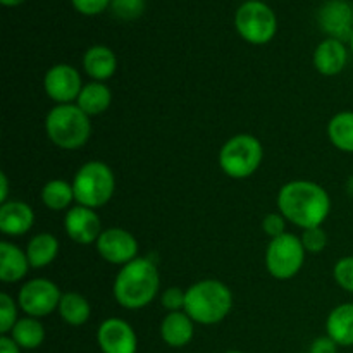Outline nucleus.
I'll use <instances>...</instances> for the list:
<instances>
[{
    "label": "nucleus",
    "mask_w": 353,
    "mask_h": 353,
    "mask_svg": "<svg viewBox=\"0 0 353 353\" xmlns=\"http://www.w3.org/2000/svg\"><path fill=\"white\" fill-rule=\"evenodd\" d=\"M278 209L286 221L302 230L319 228L331 212V196L317 183L296 179L281 186Z\"/></svg>",
    "instance_id": "nucleus-1"
},
{
    "label": "nucleus",
    "mask_w": 353,
    "mask_h": 353,
    "mask_svg": "<svg viewBox=\"0 0 353 353\" xmlns=\"http://www.w3.org/2000/svg\"><path fill=\"white\" fill-rule=\"evenodd\" d=\"M161 278L157 265L145 257H137L123 265L114 281V299L128 310L147 307L157 296Z\"/></svg>",
    "instance_id": "nucleus-2"
},
{
    "label": "nucleus",
    "mask_w": 353,
    "mask_h": 353,
    "mask_svg": "<svg viewBox=\"0 0 353 353\" xmlns=\"http://www.w3.org/2000/svg\"><path fill=\"white\" fill-rule=\"evenodd\" d=\"M233 309V293L217 279H202L186 290L185 312L193 323L214 326Z\"/></svg>",
    "instance_id": "nucleus-3"
},
{
    "label": "nucleus",
    "mask_w": 353,
    "mask_h": 353,
    "mask_svg": "<svg viewBox=\"0 0 353 353\" xmlns=\"http://www.w3.org/2000/svg\"><path fill=\"white\" fill-rule=\"evenodd\" d=\"M47 137L55 147L64 150H78L92 134V123L76 103L55 105L45 119Z\"/></svg>",
    "instance_id": "nucleus-4"
},
{
    "label": "nucleus",
    "mask_w": 353,
    "mask_h": 353,
    "mask_svg": "<svg viewBox=\"0 0 353 353\" xmlns=\"http://www.w3.org/2000/svg\"><path fill=\"white\" fill-rule=\"evenodd\" d=\"M74 200L78 205L99 209L103 207L114 195L116 178L105 162L90 161L78 169L72 178Z\"/></svg>",
    "instance_id": "nucleus-5"
},
{
    "label": "nucleus",
    "mask_w": 353,
    "mask_h": 353,
    "mask_svg": "<svg viewBox=\"0 0 353 353\" xmlns=\"http://www.w3.org/2000/svg\"><path fill=\"white\" fill-rule=\"evenodd\" d=\"M264 148L254 134H236L223 145L219 152V165L230 178L245 179L254 174L262 164Z\"/></svg>",
    "instance_id": "nucleus-6"
},
{
    "label": "nucleus",
    "mask_w": 353,
    "mask_h": 353,
    "mask_svg": "<svg viewBox=\"0 0 353 353\" xmlns=\"http://www.w3.org/2000/svg\"><path fill=\"white\" fill-rule=\"evenodd\" d=\"M234 26L245 41L254 45H265L276 37L278 19L268 3L261 0H247L234 14Z\"/></svg>",
    "instance_id": "nucleus-7"
},
{
    "label": "nucleus",
    "mask_w": 353,
    "mask_h": 353,
    "mask_svg": "<svg viewBox=\"0 0 353 353\" xmlns=\"http://www.w3.org/2000/svg\"><path fill=\"white\" fill-rule=\"evenodd\" d=\"M305 262V248L302 238L285 233L272 238L265 252V268L272 278L279 281L295 278Z\"/></svg>",
    "instance_id": "nucleus-8"
},
{
    "label": "nucleus",
    "mask_w": 353,
    "mask_h": 353,
    "mask_svg": "<svg viewBox=\"0 0 353 353\" xmlns=\"http://www.w3.org/2000/svg\"><path fill=\"white\" fill-rule=\"evenodd\" d=\"M61 299L62 293L54 281L45 278H34L21 286L17 303L26 316L41 319L59 309Z\"/></svg>",
    "instance_id": "nucleus-9"
},
{
    "label": "nucleus",
    "mask_w": 353,
    "mask_h": 353,
    "mask_svg": "<svg viewBox=\"0 0 353 353\" xmlns=\"http://www.w3.org/2000/svg\"><path fill=\"white\" fill-rule=\"evenodd\" d=\"M97 252L109 264L123 268L138 257V241L123 228H109L97 240Z\"/></svg>",
    "instance_id": "nucleus-10"
},
{
    "label": "nucleus",
    "mask_w": 353,
    "mask_h": 353,
    "mask_svg": "<svg viewBox=\"0 0 353 353\" xmlns=\"http://www.w3.org/2000/svg\"><path fill=\"white\" fill-rule=\"evenodd\" d=\"M81 76L78 69L69 64H55L47 71L43 79V88L48 99L62 103H72L78 100L79 93L83 90Z\"/></svg>",
    "instance_id": "nucleus-11"
},
{
    "label": "nucleus",
    "mask_w": 353,
    "mask_h": 353,
    "mask_svg": "<svg viewBox=\"0 0 353 353\" xmlns=\"http://www.w3.org/2000/svg\"><path fill=\"white\" fill-rule=\"evenodd\" d=\"M324 33L340 41H350L353 34V6L348 0H327L317 12Z\"/></svg>",
    "instance_id": "nucleus-12"
},
{
    "label": "nucleus",
    "mask_w": 353,
    "mask_h": 353,
    "mask_svg": "<svg viewBox=\"0 0 353 353\" xmlns=\"http://www.w3.org/2000/svg\"><path fill=\"white\" fill-rule=\"evenodd\" d=\"M97 343L102 353H137L138 336L130 323L119 317L105 319L97 330Z\"/></svg>",
    "instance_id": "nucleus-13"
},
{
    "label": "nucleus",
    "mask_w": 353,
    "mask_h": 353,
    "mask_svg": "<svg viewBox=\"0 0 353 353\" xmlns=\"http://www.w3.org/2000/svg\"><path fill=\"white\" fill-rule=\"evenodd\" d=\"M64 230L65 234L76 243L92 245L97 243L99 236L102 234V224H100V217L95 209L74 205L65 212Z\"/></svg>",
    "instance_id": "nucleus-14"
},
{
    "label": "nucleus",
    "mask_w": 353,
    "mask_h": 353,
    "mask_svg": "<svg viewBox=\"0 0 353 353\" xmlns=\"http://www.w3.org/2000/svg\"><path fill=\"white\" fill-rule=\"evenodd\" d=\"M34 212L26 202L7 200L0 205V231L6 236H23L33 228Z\"/></svg>",
    "instance_id": "nucleus-15"
},
{
    "label": "nucleus",
    "mask_w": 353,
    "mask_h": 353,
    "mask_svg": "<svg viewBox=\"0 0 353 353\" xmlns=\"http://www.w3.org/2000/svg\"><path fill=\"white\" fill-rule=\"evenodd\" d=\"M314 68L324 76H336L345 69L348 62V50L343 41L326 38L317 45L314 52Z\"/></svg>",
    "instance_id": "nucleus-16"
},
{
    "label": "nucleus",
    "mask_w": 353,
    "mask_h": 353,
    "mask_svg": "<svg viewBox=\"0 0 353 353\" xmlns=\"http://www.w3.org/2000/svg\"><path fill=\"white\" fill-rule=\"evenodd\" d=\"M195 327L193 321L185 310L179 312H169L161 323V338L168 347L183 348L193 340Z\"/></svg>",
    "instance_id": "nucleus-17"
},
{
    "label": "nucleus",
    "mask_w": 353,
    "mask_h": 353,
    "mask_svg": "<svg viewBox=\"0 0 353 353\" xmlns=\"http://www.w3.org/2000/svg\"><path fill=\"white\" fill-rule=\"evenodd\" d=\"M83 69L93 81L112 78L117 69L116 54L105 45H93L83 55Z\"/></svg>",
    "instance_id": "nucleus-18"
},
{
    "label": "nucleus",
    "mask_w": 353,
    "mask_h": 353,
    "mask_svg": "<svg viewBox=\"0 0 353 353\" xmlns=\"http://www.w3.org/2000/svg\"><path fill=\"white\" fill-rule=\"evenodd\" d=\"M26 252L9 241H0V279L3 283H17L30 269Z\"/></svg>",
    "instance_id": "nucleus-19"
},
{
    "label": "nucleus",
    "mask_w": 353,
    "mask_h": 353,
    "mask_svg": "<svg viewBox=\"0 0 353 353\" xmlns=\"http://www.w3.org/2000/svg\"><path fill=\"white\" fill-rule=\"evenodd\" d=\"M326 334L338 347H353V303H341L331 310Z\"/></svg>",
    "instance_id": "nucleus-20"
},
{
    "label": "nucleus",
    "mask_w": 353,
    "mask_h": 353,
    "mask_svg": "<svg viewBox=\"0 0 353 353\" xmlns=\"http://www.w3.org/2000/svg\"><path fill=\"white\" fill-rule=\"evenodd\" d=\"M112 102V92L109 86L102 81H92L83 86L76 105L86 114V116H99L105 112Z\"/></svg>",
    "instance_id": "nucleus-21"
},
{
    "label": "nucleus",
    "mask_w": 353,
    "mask_h": 353,
    "mask_svg": "<svg viewBox=\"0 0 353 353\" xmlns=\"http://www.w3.org/2000/svg\"><path fill=\"white\" fill-rule=\"evenodd\" d=\"M59 254V240L52 233H38L30 240L26 248L28 261L34 269L50 265Z\"/></svg>",
    "instance_id": "nucleus-22"
},
{
    "label": "nucleus",
    "mask_w": 353,
    "mask_h": 353,
    "mask_svg": "<svg viewBox=\"0 0 353 353\" xmlns=\"http://www.w3.org/2000/svg\"><path fill=\"white\" fill-rule=\"evenodd\" d=\"M57 310L61 319L69 326H83L85 323H88L90 316H92V307H90L88 300L74 292L62 293Z\"/></svg>",
    "instance_id": "nucleus-23"
},
{
    "label": "nucleus",
    "mask_w": 353,
    "mask_h": 353,
    "mask_svg": "<svg viewBox=\"0 0 353 353\" xmlns=\"http://www.w3.org/2000/svg\"><path fill=\"white\" fill-rule=\"evenodd\" d=\"M10 338L21 347V350H34L45 341V327L37 317H23L14 324Z\"/></svg>",
    "instance_id": "nucleus-24"
},
{
    "label": "nucleus",
    "mask_w": 353,
    "mask_h": 353,
    "mask_svg": "<svg viewBox=\"0 0 353 353\" xmlns=\"http://www.w3.org/2000/svg\"><path fill=\"white\" fill-rule=\"evenodd\" d=\"M327 138L341 152L353 154V112L345 110L327 123Z\"/></svg>",
    "instance_id": "nucleus-25"
},
{
    "label": "nucleus",
    "mask_w": 353,
    "mask_h": 353,
    "mask_svg": "<svg viewBox=\"0 0 353 353\" xmlns=\"http://www.w3.org/2000/svg\"><path fill=\"white\" fill-rule=\"evenodd\" d=\"M72 200H74L72 183L64 181V179H52L41 190V202L50 210L69 209Z\"/></svg>",
    "instance_id": "nucleus-26"
},
{
    "label": "nucleus",
    "mask_w": 353,
    "mask_h": 353,
    "mask_svg": "<svg viewBox=\"0 0 353 353\" xmlns=\"http://www.w3.org/2000/svg\"><path fill=\"white\" fill-rule=\"evenodd\" d=\"M114 16L124 21H133L143 14L145 0H112L110 3Z\"/></svg>",
    "instance_id": "nucleus-27"
},
{
    "label": "nucleus",
    "mask_w": 353,
    "mask_h": 353,
    "mask_svg": "<svg viewBox=\"0 0 353 353\" xmlns=\"http://www.w3.org/2000/svg\"><path fill=\"white\" fill-rule=\"evenodd\" d=\"M17 307L12 296L7 293L0 295V333L7 334L12 331L14 324L17 323Z\"/></svg>",
    "instance_id": "nucleus-28"
},
{
    "label": "nucleus",
    "mask_w": 353,
    "mask_h": 353,
    "mask_svg": "<svg viewBox=\"0 0 353 353\" xmlns=\"http://www.w3.org/2000/svg\"><path fill=\"white\" fill-rule=\"evenodd\" d=\"M333 276L340 288H343L348 293H353V255L341 257L334 264Z\"/></svg>",
    "instance_id": "nucleus-29"
},
{
    "label": "nucleus",
    "mask_w": 353,
    "mask_h": 353,
    "mask_svg": "<svg viewBox=\"0 0 353 353\" xmlns=\"http://www.w3.org/2000/svg\"><path fill=\"white\" fill-rule=\"evenodd\" d=\"M302 243L305 252L310 254H319L326 248L327 245V234L323 228H310V230H303Z\"/></svg>",
    "instance_id": "nucleus-30"
},
{
    "label": "nucleus",
    "mask_w": 353,
    "mask_h": 353,
    "mask_svg": "<svg viewBox=\"0 0 353 353\" xmlns=\"http://www.w3.org/2000/svg\"><path fill=\"white\" fill-rule=\"evenodd\" d=\"M185 300H186V292L179 290L178 286H171V288L165 290L161 296V303L165 310L169 312H179L181 309H185Z\"/></svg>",
    "instance_id": "nucleus-31"
},
{
    "label": "nucleus",
    "mask_w": 353,
    "mask_h": 353,
    "mask_svg": "<svg viewBox=\"0 0 353 353\" xmlns=\"http://www.w3.org/2000/svg\"><path fill=\"white\" fill-rule=\"evenodd\" d=\"M262 230L265 234H269L272 238H278L281 234L286 233V219L283 217V214L271 212L262 219Z\"/></svg>",
    "instance_id": "nucleus-32"
},
{
    "label": "nucleus",
    "mask_w": 353,
    "mask_h": 353,
    "mask_svg": "<svg viewBox=\"0 0 353 353\" xmlns=\"http://www.w3.org/2000/svg\"><path fill=\"white\" fill-rule=\"evenodd\" d=\"M74 9L85 16H97L112 3V0H71Z\"/></svg>",
    "instance_id": "nucleus-33"
},
{
    "label": "nucleus",
    "mask_w": 353,
    "mask_h": 353,
    "mask_svg": "<svg viewBox=\"0 0 353 353\" xmlns=\"http://www.w3.org/2000/svg\"><path fill=\"white\" fill-rule=\"evenodd\" d=\"M310 353H338V345L330 336L316 338L310 345Z\"/></svg>",
    "instance_id": "nucleus-34"
},
{
    "label": "nucleus",
    "mask_w": 353,
    "mask_h": 353,
    "mask_svg": "<svg viewBox=\"0 0 353 353\" xmlns=\"http://www.w3.org/2000/svg\"><path fill=\"white\" fill-rule=\"evenodd\" d=\"M0 353H21V347L7 334L0 336Z\"/></svg>",
    "instance_id": "nucleus-35"
},
{
    "label": "nucleus",
    "mask_w": 353,
    "mask_h": 353,
    "mask_svg": "<svg viewBox=\"0 0 353 353\" xmlns=\"http://www.w3.org/2000/svg\"><path fill=\"white\" fill-rule=\"evenodd\" d=\"M0 202L2 203H6L7 202V195H9V181H7V176L3 174H0Z\"/></svg>",
    "instance_id": "nucleus-36"
},
{
    "label": "nucleus",
    "mask_w": 353,
    "mask_h": 353,
    "mask_svg": "<svg viewBox=\"0 0 353 353\" xmlns=\"http://www.w3.org/2000/svg\"><path fill=\"white\" fill-rule=\"evenodd\" d=\"M0 2H2L6 7H16V6H21L24 0H0Z\"/></svg>",
    "instance_id": "nucleus-37"
},
{
    "label": "nucleus",
    "mask_w": 353,
    "mask_h": 353,
    "mask_svg": "<svg viewBox=\"0 0 353 353\" xmlns=\"http://www.w3.org/2000/svg\"><path fill=\"white\" fill-rule=\"evenodd\" d=\"M350 48H352V54H353V34H352V38H350Z\"/></svg>",
    "instance_id": "nucleus-38"
},
{
    "label": "nucleus",
    "mask_w": 353,
    "mask_h": 353,
    "mask_svg": "<svg viewBox=\"0 0 353 353\" xmlns=\"http://www.w3.org/2000/svg\"><path fill=\"white\" fill-rule=\"evenodd\" d=\"M226 353H243V352H238V350H230V352H226Z\"/></svg>",
    "instance_id": "nucleus-39"
}]
</instances>
